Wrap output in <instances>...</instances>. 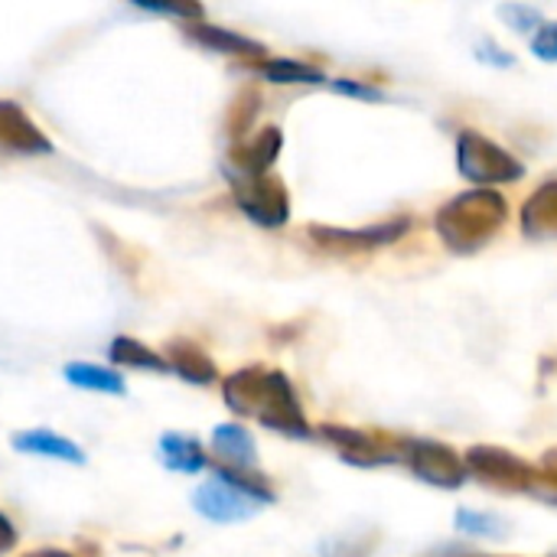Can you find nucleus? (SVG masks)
<instances>
[{"label":"nucleus","mask_w":557,"mask_h":557,"mask_svg":"<svg viewBox=\"0 0 557 557\" xmlns=\"http://www.w3.org/2000/svg\"><path fill=\"white\" fill-rule=\"evenodd\" d=\"M193 503L212 522H242V519L255 516L261 509V503H271V496L261 493L258 486H251L248 480L219 473L196 490Z\"/></svg>","instance_id":"f257e3e1"},{"label":"nucleus","mask_w":557,"mask_h":557,"mask_svg":"<svg viewBox=\"0 0 557 557\" xmlns=\"http://www.w3.org/2000/svg\"><path fill=\"white\" fill-rule=\"evenodd\" d=\"M457 160H460V173L473 183H512L525 173L512 153H506L493 140L476 137L470 131L460 137V157Z\"/></svg>","instance_id":"f03ea898"},{"label":"nucleus","mask_w":557,"mask_h":557,"mask_svg":"<svg viewBox=\"0 0 557 557\" xmlns=\"http://www.w3.org/2000/svg\"><path fill=\"white\" fill-rule=\"evenodd\" d=\"M414 470H418V476H424L437 486H460L463 483L460 460L437 444H421L414 450Z\"/></svg>","instance_id":"7ed1b4c3"},{"label":"nucleus","mask_w":557,"mask_h":557,"mask_svg":"<svg viewBox=\"0 0 557 557\" xmlns=\"http://www.w3.org/2000/svg\"><path fill=\"white\" fill-rule=\"evenodd\" d=\"M13 447L16 450H26V454H39V457H55V460H69V463H85V454L78 450V444L52 434V431H26V434H16L13 437Z\"/></svg>","instance_id":"20e7f679"},{"label":"nucleus","mask_w":557,"mask_h":557,"mask_svg":"<svg viewBox=\"0 0 557 557\" xmlns=\"http://www.w3.org/2000/svg\"><path fill=\"white\" fill-rule=\"evenodd\" d=\"M65 382L88 388V392H108V395H124V379L104 366H88V362H72L65 366Z\"/></svg>","instance_id":"39448f33"},{"label":"nucleus","mask_w":557,"mask_h":557,"mask_svg":"<svg viewBox=\"0 0 557 557\" xmlns=\"http://www.w3.org/2000/svg\"><path fill=\"white\" fill-rule=\"evenodd\" d=\"M160 454H163V463L176 473H196L206 467L199 444L193 437H183V434H166L160 441Z\"/></svg>","instance_id":"423d86ee"},{"label":"nucleus","mask_w":557,"mask_h":557,"mask_svg":"<svg viewBox=\"0 0 557 557\" xmlns=\"http://www.w3.org/2000/svg\"><path fill=\"white\" fill-rule=\"evenodd\" d=\"M215 450H219L225 460H235V467L255 463V444H251L248 431L238 428V424H225V428L215 431Z\"/></svg>","instance_id":"0eeeda50"},{"label":"nucleus","mask_w":557,"mask_h":557,"mask_svg":"<svg viewBox=\"0 0 557 557\" xmlns=\"http://www.w3.org/2000/svg\"><path fill=\"white\" fill-rule=\"evenodd\" d=\"M264 75L271 82H323V72L320 69H310L304 62H294V59H274L264 65Z\"/></svg>","instance_id":"6e6552de"},{"label":"nucleus","mask_w":557,"mask_h":557,"mask_svg":"<svg viewBox=\"0 0 557 557\" xmlns=\"http://www.w3.org/2000/svg\"><path fill=\"white\" fill-rule=\"evenodd\" d=\"M111 359H114V362H131V366H140V369H166L160 356H153V352H150L147 346H140L137 339H124V336L111 346Z\"/></svg>","instance_id":"1a4fd4ad"},{"label":"nucleus","mask_w":557,"mask_h":557,"mask_svg":"<svg viewBox=\"0 0 557 557\" xmlns=\"http://www.w3.org/2000/svg\"><path fill=\"white\" fill-rule=\"evenodd\" d=\"M457 529L460 532H470V535H486V539L506 535V525L496 516H483V512H470V509H460L457 512Z\"/></svg>","instance_id":"9d476101"},{"label":"nucleus","mask_w":557,"mask_h":557,"mask_svg":"<svg viewBox=\"0 0 557 557\" xmlns=\"http://www.w3.org/2000/svg\"><path fill=\"white\" fill-rule=\"evenodd\" d=\"M196 39H202L206 46H219V49H225V52H235V49H242V52H261L258 42H251V39H245V36H235V33H225V29H215V26L196 29Z\"/></svg>","instance_id":"9b49d317"},{"label":"nucleus","mask_w":557,"mask_h":557,"mask_svg":"<svg viewBox=\"0 0 557 557\" xmlns=\"http://www.w3.org/2000/svg\"><path fill=\"white\" fill-rule=\"evenodd\" d=\"M535 52L542 59H557V23L555 26H542V33L535 36Z\"/></svg>","instance_id":"f8f14e48"},{"label":"nucleus","mask_w":557,"mask_h":557,"mask_svg":"<svg viewBox=\"0 0 557 557\" xmlns=\"http://www.w3.org/2000/svg\"><path fill=\"white\" fill-rule=\"evenodd\" d=\"M336 91H349V95H359V98H382L379 88H366V85H349V82H336Z\"/></svg>","instance_id":"ddd939ff"},{"label":"nucleus","mask_w":557,"mask_h":557,"mask_svg":"<svg viewBox=\"0 0 557 557\" xmlns=\"http://www.w3.org/2000/svg\"><path fill=\"white\" fill-rule=\"evenodd\" d=\"M496 52H503V49H496V46H480V59H490V62H496V65H512V55H496Z\"/></svg>","instance_id":"4468645a"},{"label":"nucleus","mask_w":557,"mask_h":557,"mask_svg":"<svg viewBox=\"0 0 557 557\" xmlns=\"http://www.w3.org/2000/svg\"><path fill=\"white\" fill-rule=\"evenodd\" d=\"M10 542H13V529H10V525H7V519L0 516V552H3Z\"/></svg>","instance_id":"2eb2a0df"},{"label":"nucleus","mask_w":557,"mask_h":557,"mask_svg":"<svg viewBox=\"0 0 557 557\" xmlns=\"http://www.w3.org/2000/svg\"><path fill=\"white\" fill-rule=\"evenodd\" d=\"M46 557H65V555H52V552H46Z\"/></svg>","instance_id":"dca6fc26"}]
</instances>
